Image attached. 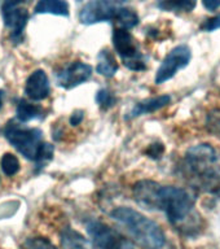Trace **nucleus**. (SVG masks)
Wrapping results in <instances>:
<instances>
[{"label": "nucleus", "instance_id": "nucleus-1", "mask_svg": "<svg viewBox=\"0 0 220 249\" xmlns=\"http://www.w3.org/2000/svg\"><path fill=\"white\" fill-rule=\"evenodd\" d=\"M135 201L145 209L161 210L169 221L184 232L200 230L196 200L189 191L175 186H162L154 180H139L134 186Z\"/></svg>", "mask_w": 220, "mask_h": 249}, {"label": "nucleus", "instance_id": "nucleus-2", "mask_svg": "<svg viewBox=\"0 0 220 249\" xmlns=\"http://www.w3.org/2000/svg\"><path fill=\"white\" fill-rule=\"evenodd\" d=\"M183 171L194 188L206 194L220 192V169L217 151L210 144H197L186 151Z\"/></svg>", "mask_w": 220, "mask_h": 249}, {"label": "nucleus", "instance_id": "nucleus-3", "mask_svg": "<svg viewBox=\"0 0 220 249\" xmlns=\"http://www.w3.org/2000/svg\"><path fill=\"white\" fill-rule=\"evenodd\" d=\"M110 217L123 226L132 240L143 249H161L166 243L162 229L154 221L130 206H118L113 209Z\"/></svg>", "mask_w": 220, "mask_h": 249}, {"label": "nucleus", "instance_id": "nucleus-4", "mask_svg": "<svg viewBox=\"0 0 220 249\" xmlns=\"http://www.w3.org/2000/svg\"><path fill=\"white\" fill-rule=\"evenodd\" d=\"M7 140L27 160L35 161L43 145V132L39 128L23 127L19 124H9L4 128Z\"/></svg>", "mask_w": 220, "mask_h": 249}, {"label": "nucleus", "instance_id": "nucleus-5", "mask_svg": "<svg viewBox=\"0 0 220 249\" xmlns=\"http://www.w3.org/2000/svg\"><path fill=\"white\" fill-rule=\"evenodd\" d=\"M85 230L97 249H135L127 237L104 222L91 219L85 223Z\"/></svg>", "mask_w": 220, "mask_h": 249}, {"label": "nucleus", "instance_id": "nucleus-6", "mask_svg": "<svg viewBox=\"0 0 220 249\" xmlns=\"http://www.w3.org/2000/svg\"><path fill=\"white\" fill-rule=\"evenodd\" d=\"M113 46L120 56L124 66L134 71H140L147 68L143 60V54L139 51L136 40L131 33L122 27H116L113 31Z\"/></svg>", "mask_w": 220, "mask_h": 249}, {"label": "nucleus", "instance_id": "nucleus-7", "mask_svg": "<svg viewBox=\"0 0 220 249\" xmlns=\"http://www.w3.org/2000/svg\"><path fill=\"white\" fill-rule=\"evenodd\" d=\"M190 58H192V52L189 47L186 44H180L172 48L166 57L163 58L162 64L155 73V83L161 85L175 77V74L178 73L179 70L188 66Z\"/></svg>", "mask_w": 220, "mask_h": 249}, {"label": "nucleus", "instance_id": "nucleus-8", "mask_svg": "<svg viewBox=\"0 0 220 249\" xmlns=\"http://www.w3.org/2000/svg\"><path fill=\"white\" fill-rule=\"evenodd\" d=\"M127 0H89L79 13L82 23H92L112 21L116 16L117 9L122 7Z\"/></svg>", "mask_w": 220, "mask_h": 249}, {"label": "nucleus", "instance_id": "nucleus-9", "mask_svg": "<svg viewBox=\"0 0 220 249\" xmlns=\"http://www.w3.org/2000/svg\"><path fill=\"white\" fill-rule=\"evenodd\" d=\"M92 66L82 61L71 62L56 75V82L60 87L70 89L88 81L92 75Z\"/></svg>", "mask_w": 220, "mask_h": 249}, {"label": "nucleus", "instance_id": "nucleus-10", "mask_svg": "<svg viewBox=\"0 0 220 249\" xmlns=\"http://www.w3.org/2000/svg\"><path fill=\"white\" fill-rule=\"evenodd\" d=\"M1 17L4 19L5 26L11 30V39L16 44L22 42L23 30L26 27L27 19H29V12L26 8L16 7L11 9L1 11Z\"/></svg>", "mask_w": 220, "mask_h": 249}, {"label": "nucleus", "instance_id": "nucleus-11", "mask_svg": "<svg viewBox=\"0 0 220 249\" xmlns=\"http://www.w3.org/2000/svg\"><path fill=\"white\" fill-rule=\"evenodd\" d=\"M50 92V79L44 70H35L34 73L29 75L25 83V93L29 99L34 101H42L48 97Z\"/></svg>", "mask_w": 220, "mask_h": 249}, {"label": "nucleus", "instance_id": "nucleus-12", "mask_svg": "<svg viewBox=\"0 0 220 249\" xmlns=\"http://www.w3.org/2000/svg\"><path fill=\"white\" fill-rule=\"evenodd\" d=\"M170 101L171 97L169 95H161V96L151 97V99H147V100L140 101V103H137L131 109V112L128 113L124 118L126 120H132V118L143 116V114H149V113L157 112L159 109L165 108L166 105L170 104Z\"/></svg>", "mask_w": 220, "mask_h": 249}, {"label": "nucleus", "instance_id": "nucleus-13", "mask_svg": "<svg viewBox=\"0 0 220 249\" xmlns=\"http://www.w3.org/2000/svg\"><path fill=\"white\" fill-rule=\"evenodd\" d=\"M61 245L62 249H97L92 241L85 239L82 233L70 227L62 230Z\"/></svg>", "mask_w": 220, "mask_h": 249}, {"label": "nucleus", "instance_id": "nucleus-14", "mask_svg": "<svg viewBox=\"0 0 220 249\" xmlns=\"http://www.w3.org/2000/svg\"><path fill=\"white\" fill-rule=\"evenodd\" d=\"M118 70V62L116 56L109 50H102L97 56L96 71L105 78H112Z\"/></svg>", "mask_w": 220, "mask_h": 249}, {"label": "nucleus", "instance_id": "nucleus-15", "mask_svg": "<svg viewBox=\"0 0 220 249\" xmlns=\"http://www.w3.org/2000/svg\"><path fill=\"white\" fill-rule=\"evenodd\" d=\"M35 13H50L56 16H69V4L65 0H39L34 8Z\"/></svg>", "mask_w": 220, "mask_h": 249}, {"label": "nucleus", "instance_id": "nucleus-16", "mask_svg": "<svg viewBox=\"0 0 220 249\" xmlns=\"http://www.w3.org/2000/svg\"><path fill=\"white\" fill-rule=\"evenodd\" d=\"M16 114H17V118L21 122H29L31 120L40 118L43 116V109L39 105L29 103L26 100H21L17 105Z\"/></svg>", "mask_w": 220, "mask_h": 249}, {"label": "nucleus", "instance_id": "nucleus-17", "mask_svg": "<svg viewBox=\"0 0 220 249\" xmlns=\"http://www.w3.org/2000/svg\"><path fill=\"white\" fill-rule=\"evenodd\" d=\"M197 5V0H161L158 7L162 11L176 12V13H189Z\"/></svg>", "mask_w": 220, "mask_h": 249}, {"label": "nucleus", "instance_id": "nucleus-18", "mask_svg": "<svg viewBox=\"0 0 220 249\" xmlns=\"http://www.w3.org/2000/svg\"><path fill=\"white\" fill-rule=\"evenodd\" d=\"M113 19L118 22L119 27L126 29V30L135 27L139 23V16H137V13L130 9V8L123 7V5L117 9L116 16H114Z\"/></svg>", "mask_w": 220, "mask_h": 249}, {"label": "nucleus", "instance_id": "nucleus-19", "mask_svg": "<svg viewBox=\"0 0 220 249\" xmlns=\"http://www.w3.org/2000/svg\"><path fill=\"white\" fill-rule=\"evenodd\" d=\"M1 170L7 177H13L19 171V161L15 155L12 153H5L1 157Z\"/></svg>", "mask_w": 220, "mask_h": 249}, {"label": "nucleus", "instance_id": "nucleus-20", "mask_svg": "<svg viewBox=\"0 0 220 249\" xmlns=\"http://www.w3.org/2000/svg\"><path fill=\"white\" fill-rule=\"evenodd\" d=\"M96 101L102 109H109L116 105L117 97L108 89H99V92L96 93Z\"/></svg>", "mask_w": 220, "mask_h": 249}, {"label": "nucleus", "instance_id": "nucleus-21", "mask_svg": "<svg viewBox=\"0 0 220 249\" xmlns=\"http://www.w3.org/2000/svg\"><path fill=\"white\" fill-rule=\"evenodd\" d=\"M206 130L213 134V135L220 138V112H214L209 113L207 114V118H206Z\"/></svg>", "mask_w": 220, "mask_h": 249}, {"label": "nucleus", "instance_id": "nucleus-22", "mask_svg": "<svg viewBox=\"0 0 220 249\" xmlns=\"http://www.w3.org/2000/svg\"><path fill=\"white\" fill-rule=\"evenodd\" d=\"M25 249H57L46 237H30L23 244Z\"/></svg>", "mask_w": 220, "mask_h": 249}, {"label": "nucleus", "instance_id": "nucleus-23", "mask_svg": "<svg viewBox=\"0 0 220 249\" xmlns=\"http://www.w3.org/2000/svg\"><path fill=\"white\" fill-rule=\"evenodd\" d=\"M218 29H220V15L214 16L211 18H207L201 25V30L209 31V33L218 30Z\"/></svg>", "mask_w": 220, "mask_h": 249}, {"label": "nucleus", "instance_id": "nucleus-24", "mask_svg": "<svg viewBox=\"0 0 220 249\" xmlns=\"http://www.w3.org/2000/svg\"><path fill=\"white\" fill-rule=\"evenodd\" d=\"M163 152H165L163 144L154 143L149 145V148L145 151V153H147L149 157H152V159H159V157L163 155Z\"/></svg>", "mask_w": 220, "mask_h": 249}, {"label": "nucleus", "instance_id": "nucleus-25", "mask_svg": "<svg viewBox=\"0 0 220 249\" xmlns=\"http://www.w3.org/2000/svg\"><path fill=\"white\" fill-rule=\"evenodd\" d=\"M85 118V112L83 110H74L71 117H70V124L71 126H78V124H82V121Z\"/></svg>", "mask_w": 220, "mask_h": 249}, {"label": "nucleus", "instance_id": "nucleus-26", "mask_svg": "<svg viewBox=\"0 0 220 249\" xmlns=\"http://www.w3.org/2000/svg\"><path fill=\"white\" fill-rule=\"evenodd\" d=\"M29 0H4L3 4H1V11H5V9H11V8L19 7L21 4L27 3Z\"/></svg>", "mask_w": 220, "mask_h": 249}, {"label": "nucleus", "instance_id": "nucleus-27", "mask_svg": "<svg viewBox=\"0 0 220 249\" xmlns=\"http://www.w3.org/2000/svg\"><path fill=\"white\" fill-rule=\"evenodd\" d=\"M202 3L209 11H217L218 8H220V0H202Z\"/></svg>", "mask_w": 220, "mask_h": 249}, {"label": "nucleus", "instance_id": "nucleus-28", "mask_svg": "<svg viewBox=\"0 0 220 249\" xmlns=\"http://www.w3.org/2000/svg\"><path fill=\"white\" fill-rule=\"evenodd\" d=\"M1 105H3V91H0V109H1Z\"/></svg>", "mask_w": 220, "mask_h": 249}]
</instances>
